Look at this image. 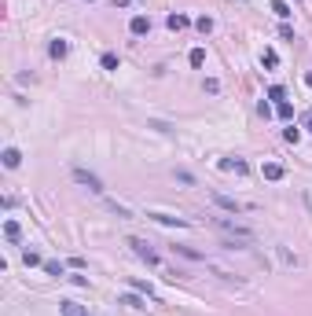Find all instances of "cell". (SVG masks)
Instances as JSON below:
<instances>
[{"instance_id":"3957f363","label":"cell","mask_w":312,"mask_h":316,"mask_svg":"<svg viewBox=\"0 0 312 316\" xmlns=\"http://www.w3.org/2000/svg\"><path fill=\"white\" fill-rule=\"evenodd\" d=\"M129 246H132V254H136V257H144L147 265H158V254L144 243V239H129Z\"/></svg>"},{"instance_id":"6da1fadb","label":"cell","mask_w":312,"mask_h":316,"mask_svg":"<svg viewBox=\"0 0 312 316\" xmlns=\"http://www.w3.org/2000/svg\"><path fill=\"white\" fill-rule=\"evenodd\" d=\"M213 225L221 228V232H228V236H235L239 243H250V239H253V232H250L246 225H239V221H232V217H217Z\"/></svg>"},{"instance_id":"2e32d148","label":"cell","mask_w":312,"mask_h":316,"mask_svg":"<svg viewBox=\"0 0 312 316\" xmlns=\"http://www.w3.org/2000/svg\"><path fill=\"white\" fill-rule=\"evenodd\" d=\"M195 30H198V33H202V37H206V33H213V18H210V15H202V18H195Z\"/></svg>"},{"instance_id":"7a4b0ae2","label":"cell","mask_w":312,"mask_h":316,"mask_svg":"<svg viewBox=\"0 0 312 316\" xmlns=\"http://www.w3.org/2000/svg\"><path fill=\"white\" fill-rule=\"evenodd\" d=\"M74 180H78V184H84V188H88V191H103V180H99V176L96 173H88V169H74Z\"/></svg>"},{"instance_id":"d6986e66","label":"cell","mask_w":312,"mask_h":316,"mask_svg":"<svg viewBox=\"0 0 312 316\" xmlns=\"http://www.w3.org/2000/svg\"><path fill=\"white\" fill-rule=\"evenodd\" d=\"M132 291H140V294H147V298H155V287H151L147 280H132Z\"/></svg>"},{"instance_id":"1f68e13d","label":"cell","mask_w":312,"mask_h":316,"mask_svg":"<svg viewBox=\"0 0 312 316\" xmlns=\"http://www.w3.org/2000/svg\"><path fill=\"white\" fill-rule=\"evenodd\" d=\"M88 4H92V0H88Z\"/></svg>"},{"instance_id":"7c38bea8","label":"cell","mask_w":312,"mask_h":316,"mask_svg":"<svg viewBox=\"0 0 312 316\" xmlns=\"http://www.w3.org/2000/svg\"><path fill=\"white\" fill-rule=\"evenodd\" d=\"M213 202H217V206H224L228 213H239V210H242V206H239L235 199H228V195H213Z\"/></svg>"},{"instance_id":"603a6c76","label":"cell","mask_w":312,"mask_h":316,"mask_svg":"<svg viewBox=\"0 0 312 316\" xmlns=\"http://www.w3.org/2000/svg\"><path fill=\"white\" fill-rule=\"evenodd\" d=\"M22 261L30 265V268H33V265H44V261H41V254H33V250H26V254H22Z\"/></svg>"},{"instance_id":"5b68a950","label":"cell","mask_w":312,"mask_h":316,"mask_svg":"<svg viewBox=\"0 0 312 316\" xmlns=\"http://www.w3.org/2000/svg\"><path fill=\"white\" fill-rule=\"evenodd\" d=\"M118 305H129V309H147V294H121L118 298Z\"/></svg>"},{"instance_id":"30bf717a","label":"cell","mask_w":312,"mask_h":316,"mask_svg":"<svg viewBox=\"0 0 312 316\" xmlns=\"http://www.w3.org/2000/svg\"><path fill=\"white\" fill-rule=\"evenodd\" d=\"M261 176H264V180H279V176H283V165L279 162H264L261 165Z\"/></svg>"},{"instance_id":"7402d4cb","label":"cell","mask_w":312,"mask_h":316,"mask_svg":"<svg viewBox=\"0 0 312 316\" xmlns=\"http://www.w3.org/2000/svg\"><path fill=\"white\" fill-rule=\"evenodd\" d=\"M187 59H191V67H202V63H206V52H202V48H191Z\"/></svg>"},{"instance_id":"f546056e","label":"cell","mask_w":312,"mask_h":316,"mask_svg":"<svg viewBox=\"0 0 312 316\" xmlns=\"http://www.w3.org/2000/svg\"><path fill=\"white\" fill-rule=\"evenodd\" d=\"M305 85H309V88H312V74H305Z\"/></svg>"},{"instance_id":"5bb4252c","label":"cell","mask_w":312,"mask_h":316,"mask_svg":"<svg viewBox=\"0 0 312 316\" xmlns=\"http://www.w3.org/2000/svg\"><path fill=\"white\" fill-rule=\"evenodd\" d=\"M261 63H264V67H268V70H276V67H279V52H276V48H264Z\"/></svg>"},{"instance_id":"d4e9b609","label":"cell","mask_w":312,"mask_h":316,"mask_svg":"<svg viewBox=\"0 0 312 316\" xmlns=\"http://www.w3.org/2000/svg\"><path fill=\"white\" fill-rule=\"evenodd\" d=\"M276 114H279V118H287V122H290V118H294V107H290V103H279V107H276Z\"/></svg>"},{"instance_id":"4dcf8cb0","label":"cell","mask_w":312,"mask_h":316,"mask_svg":"<svg viewBox=\"0 0 312 316\" xmlns=\"http://www.w3.org/2000/svg\"><path fill=\"white\" fill-rule=\"evenodd\" d=\"M309 129H312V114H309Z\"/></svg>"},{"instance_id":"ac0fdd59","label":"cell","mask_w":312,"mask_h":316,"mask_svg":"<svg viewBox=\"0 0 312 316\" xmlns=\"http://www.w3.org/2000/svg\"><path fill=\"white\" fill-rule=\"evenodd\" d=\"M107 210H110V213H118V217H132V210H129V206H121V202H114V199H107Z\"/></svg>"},{"instance_id":"f1b7e54d","label":"cell","mask_w":312,"mask_h":316,"mask_svg":"<svg viewBox=\"0 0 312 316\" xmlns=\"http://www.w3.org/2000/svg\"><path fill=\"white\" fill-rule=\"evenodd\" d=\"M206 92H221V81H217V78H206Z\"/></svg>"},{"instance_id":"9c48e42d","label":"cell","mask_w":312,"mask_h":316,"mask_svg":"<svg viewBox=\"0 0 312 316\" xmlns=\"http://www.w3.org/2000/svg\"><path fill=\"white\" fill-rule=\"evenodd\" d=\"M0 158H4L7 169H15V165L22 162V151H18V147H4V155H0Z\"/></svg>"},{"instance_id":"ffe728a7","label":"cell","mask_w":312,"mask_h":316,"mask_svg":"<svg viewBox=\"0 0 312 316\" xmlns=\"http://www.w3.org/2000/svg\"><path fill=\"white\" fill-rule=\"evenodd\" d=\"M176 254H184V257H191V261H202L206 254H198V250H191V246H173Z\"/></svg>"},{"instance_id":"8fae6325","label":"cell","mask_w":312,"mask_h":316,"mask_svg":"<svg viewBox=\"0 0 312 316\" xmlns=\"http://www.w3.org/2000/svg\"><path fill=\"white\" fill-rule=\"evenodd\" d=\"M66 52H70V44H66L63 37H59V41H52V44H48V55H52V59H63Z\"/></svg>"},{"instance_id":"ba28073f","label":"cell","mask_w":312,"mask_h":316,"mask_svg":"<svg viewBox=\"0 0 312 316\" xmlns=\"http://www.w3.org/2000/svg\"><path fill=\"white\" fill-rule=\"evenodd\" d=\"M59 313L63 316H92L84 305H78V302H59Z\"/></svg>"},{"instance_id":"4fadbf2b","label":"cell","mask_w":312,"mask_h":316,"mask_svg":"<svg viewBox=\"0 0 312 316\" xmlns=\"http://www.w3.org/2000/svg\"><path fill=\"white\" fill-rule=\"evenodd\" d=\"M4 236H7V243H18V239H22V228H18V221H7V225H4Z\"/></svg>"},{"instance_id":"83f0119b","label":"cell","mask_w":312,"mask_h":316,"mask_svg":"<svg viewBox=\"0 0 312 316\" xmlns=\"http://www.w3.org/2000/svg\"><path fill=\"white\" fill-rule=\"evenodd\" d=\"M279 37H283V41H294V30H290V26L283 22V26H279Z\"/></svg>"},{"instance_id":"e0dca14e","label":"cell","mask_w":312,"mask_h":316,"mask_svg":"<svg viewBox=\"0 0 312 316\" xmlns=\"http://www.w3.org/2000/svg\"><path fill=\"white\" fill-rule=\"evenodd\" d=\"M272 11H276L279 18H290V15H294V11H290V4H287V0H272Z\"/></svg>"},{"instance_id":"484cf974","label":"cell","mask_w":312,"mask_h":316,"mask_svg":"<svg viewBox=\"0 0 312 316\" xmlns=\"http://www.w3.org/2000/svg\"><path fill=\"white\" fill-rule=\"evenodd\" d=\"M44 272L48 276H63V265L59 261H44Z\"/></svg>"},{"instance_id":"4316f807","label":"cell","mask_w":312,"mask_h":316,"mask_svg":"<svg viewBox=\"0 0 312 316\" xmlns=\"http://www.w3.org/2000/svg\"><path fill=\"white\" fill-rule=\"evenodd\" d=\"M283 136H287V144H298V140H301V129H294V125H290Z\"/></svg>"},{"instance_id":"8992f818","label":"cell","mask_w":312,"mask_h":316,"mask_svg":"<svg viewBox=\"0 0 312 316\" xmlns=\"http://www.w3.org/2000/svg\"><path fill=\"white\" fill-rule=\"evenodd\" d=\"M129 30L136 33V37H144V33H151V18L147 15H132V22H129Z\"/></svg>"},{"instance_id":"44dd1931","label":"cell","mask_w":312,"mask_h":316,"mask_svg":"<svg viewBox=\"0 0 312 316\" xmlns=\"http://www.w3.org/2000/svg\"><path fill=\"white\" fill-rule=\"evenodd\" d=\"M99 63H103V70H118V55H114V52H107Z\"/></svg>"},{"instance_id":"9a60e30c","label":"cell","mask_w":312,"mask_h":316,"mask_svg":"<svg viewBox=\"0 0 312 316\" xmlns=\"http://www.w3.org/2000/svg\"><path fill=\"white\" fill-rule=\"evenodd\" d=\"M165 26H169V30H187V15H169Z\"/></svg>"},{"instance_id":"52a82bcc","label":"cell","mask_w":312,"mask_h":316,"mask_svg":"<svg viewBox=\"0 0 312 316\" xmlns=\"http://www.w3.org/2000/svg\"><path fill=\"white\" fill-rule=\"evenodd\" d=\"M221 169H224V173H246L250 165L242 162V158H221Z\"/></svg>"},{"instance_id":"cb8c5ba5","label":"cell","mask_w":312,"mask_h":316,"mask_svg":"<svg viewBox=\"0 0 312 316\" xmlns=\"http://www.w3.org/2000/svg\"><path fill=\"white\" fill-rule=\"evenodd\" d=\"M283 96H287V92H283V85H272V88H268V99H279V103H287Z\"/></svg>"},{"instance_id":"277c9868","label":"cell","mask_w":312,"mask_h":316,"mask_svg":"<svg viewBox=\"0 0 312 316\" xmlns=\"http://www.w3.org/2000/svg\"><path fill=\"white\" fill-rule=\"evenodd\" d=\"M147 217H151V221H158V225H176V228H187V221H184V217H173V213H162V210H151Z\"/></svg>"}]
</instances>
